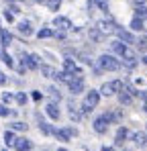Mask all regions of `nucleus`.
Returning <instances> with one entry per match:
<instances>
[{
    "label": "nucleus",
    "instance_id": "1",
    "mask_svg": "<svg viewBox=\"0 0 147 151\" xmlns=\"http://www.w3.org/2000/svg\"><path fill=\"white\" fill-rule=\"evenodd\" d=\"M98 68H100L102 72H117V70L121 68V61H119L115 55L104 53V55L98 57Z\"/></svg>",
    "mask_w": 147,
    "mask_h": 151
},
{
    "label": "nucleus",
    "instance_id": "2",
    "mask_svg": "<svg viewBox=\"0 0 147 151\" xmlns=\"http://www.w3.org/2000/svg\"><path fill=\"white\" fill-rule=\"evenodd\" d=\"M98 102H100V92H98V90H90V92L86 94L84 102H82V112H84V114L92 112V108H96Z\"/></svg>",
    "mask_w": 147,
    "mask_h": 151
},
{
    "label": "nucleus",
    "instance_id": "3",
    "mask_svg": "<svg viewBox=\"0 0 147 151\" xmlns=\"http://www.w3.org/2000/svg\"><path fill=\"white\" fill-rule=\"evenodd\" d=\"M122 88H125V84H122L121 80H112V82H106V84H102V88H100V94H102V96H112V94H119Z\"/></svg>",
    "mask_w": 147,
    "mask_h": 151
},
{
    "label": "nucleus",
    "instance_id": "4",
    "mask_svg": "<svg viewBox=\"0 0 147 151\" xmlns=\"http://www.w3.org/2000/svg\"><path fill=\"white\" fill-rule=\"evenodd\" d=\"M96 27L100 29L102 35H112V33H117V27H119V25H117L112 19H106V21H100Z\"/></svg>",
    "mask_w": 147,
    "mask_h": 151
},
{
    "label": "nucleus",
    "instance_id": "5",
    "mask_svg": "<svg viewBox=\"0 0 147 151\" xmlns=\"http://www.w3.org/2000/svg\"><path fill=\"white\" fill-rule=\"evenodd\" d=\"M23 65L27 70H37V68H41V61H39V55L37 53H31V55H23Z\"/></svg>",
    "mask_w": 147,
    "mask_h": 151
},
{
    "label": "nucleus",
    "instance_id": "6",
    "mask_svg": "<svg viewBox=\"0 0 147 151\" xmlns=\"http://www.w3.org/2000/svg\"><path fill=\"white\" fill-rule=\"evenodd\" d=\"M68 88H70L72 94H80V92H84V78H82V76H74L72 80L68 82Z\"/></svg>",
    "mask_w": 147,
    "mask_h": 151
},
{
    "label": "nucleus",
    "instance_id": "7",
    "mask_svg": "<svg viewBox=\"0 0 147 151\" xmlns=\"http://www.w3.org/2000/svg\"><path fill=\"white\" fill-rule=\"evenodd\" d=\"M117 37L121 39L125 45H131V43H135L137 39L133 37V33H129L127 29H122V27H117Z\"/></svg>",
    "mask_w": 147,
    "mask_h": 151
},
{
    "label": "nucleus",
    "instance_id": "8",
    "mask_svg": "<svg viewBox=\"0 0 147 151\" xmlns=\"http://www.w3.org/2000/svg\"><path fill=\"white\" fill-rule=\"evenodd\" d=\"M45 112L49 114L51 121H59V119H61V112H59V108H57V102H47V104H45Z\"/></svg>",
    "mask_w": 147,
    "mask_h": 151
},
{
    "label": "nucleus",
    "instance_id": "9",
    "mask_svg": "<svg viewBox=\"0 0 147 151\" xmlns=\"http://www.w3.org/2000/svg\"><path fill=\"white\" fill-rule=\"evenodd\" d=\"M78 131L76 129H55L53 131V135L59 139V141H70V137H74Z\"/></svg>",
    "mask_w": 147,
    "mask_h": 151
},
{
    "label": "nucleus",
    "instance_id": "10",
    "mask_svg": "<svg viewBox=\"0 0 147 151\" xmlns=\"http://www.w3.org/2000/svg\"><path fill=\"white\" fill-rule=\"evenodd\" d=\"M53 27H57L59 31H68V29H72V21H70L68 17H55Z\"/></svg>",
    "mask_w": 147,
    "mask_h": 151
},
{
    "label": "nucleus",
    "instance_id": "11",
    "mask_svg": "<svg viewBox=\"0 0 147 151\" xmlns=\"http://www.w3.org/2000/svg\"><path fill=\"white\" fill-rule=\"evenodd\" d=\"M63 72H68V74H74V76H82L80 68L76 65V61H74V59H63Z\"/></svg>",
    "mask_w": 147,
    "mask_h": 151
},
{
    "label": "nucleus",
    "instance_id": "12",
    "mask_svg": "<svg viewBox=\"0 0 147 151\" xmlns=\"http://www.w3.org/2000/svg\"><path fill=\"white\" fill-rule=\"evenodd\" d=\"M106 129H108V121H106V116L102 114V116H98V119H94V131L96 133H106Z\"/></svg>",
    "mask_w": 147,
    "mask_h": 151
},
{
    "label": "nucleus",
    "instance_id": "13",
    "mask_svg": "<svg viewBox=\"0 0 147 151\" xmlns=\"http://www.w3.org/2000/svg\"><path fill=\"white\" fill-rule=\"evenodd\" d=\"M31 147H33V143L29 139H24V137H19L14 141V149L17 151H31Z\"/></svg>",
    "mask_w": 147,
    "mask_h": 151
},
{
    "label": "nucleus",
    "instance_id": "14",
    "mask_svg": "<svg viewBox=\"0 0 147 151\" xmlns=\"http://www.w3.org/2000/svg\"><path fill=\"white\" fill-rule=\"evenodd\" d=\"M131 139H133V143H135L137 147H145V145H147V135H145V133H141V131L133 133Z\"/></svg>",
    "mask_w": 147,
    "mask_h": 151
},
{
    "label": "nucleus",
    "instance_id": "15",
    "mask_svg": "<svg viewBox=\"0 0 147 151\" xmlns=\"http://www.w3.org/2000/svg\"><path fill=\"white\" fill-rule=\"evenodd\" d=\"M17 29H19V33L24 35V37H31V35H33V27H31L29 21H21V23L17 25Z\"/></svg>",
    "mask_w": 147,
    "mask_h": 151
},
{
    "label": "nucleus",
    "instance_id": "16",
    "mask_svg": "<svg viewBox=\"0 0 147 151\" xmlns=\"http://www.w3.org/2000/svg\"><path fill=\"white\" fill-rule=\"evenodd\" d=\"M10 43H12V35H10L6 29L0 27V45H2V47H8Z\"/></svg>",
    "mask_w": 147,
    "mask_h": 151
},
{
    "label": "nucleus",
    "instance_id": "17",
    "mask_svg": "<svg viewBox=\"0 0 147 151\" xmlns=\"http://www.w3.org/2000/svg\"><path fill=\"white\" fill-rule=\"evenodd\" d=\"M110 49H112V53H115V55L122 57V53H125V49H127V45H125L122 41H117V43H112V45H110Z\"/></svg>",
    "mask_w": 147,
    "mask_h": 151
},
{
    "label": "nucleus",
    "instance_id": "18",
    "mask_svg": "<svg viewBox=\"0 0 147 151\" xmlns=\"http://www.w3.org/2000/svg\"><path fill=\"white\" fill-rule=\"evenodd\" d=\"M129 135H131V133L127 131V127H121V129L117 131V137H115V139H117V145H121V143H125V139H127Z\"/></svg>",
    "mask_w": 147,
    "mask_h": 151
},
{
    "label": "nucleus",
    "instance_id": "19",
    "mask_svg": "<svg viewBox=\"0 0 147 151\" xmlns=\"http://www.w3.org/2000/svg\"><path fill=\"white\" fill-rule=\"evenodd\" d=\"M37 119H39V129H41V133H45V135H53V131H55V129H53L51 125H47L39 114H37Z\"/></svg>",
    "mask_w": 147,
    "mask_h": 151
},
{
    "label": "nucleus",
    "instance_id": "20",
    "mask_svg": "<svg viewBox=\"0 0 147 151\" xmlns=\"http://www.w3.org/2000/svg\"><path fill=\"white\" fill-rule=\"evenodd\" d=\"M88 35H90V39H92V41H96V43L104 39V35L100 33V29H98V27H92V29L88 31Z\"/></svg>",
    "mask_w": 147,
    "mask_h": 151
},
{
    "label": "nucleus",
    "instance_id": "21",
    "mask_svg": "<svg viewBox=\"0 0 147 151\" xmlns=\"http://www.w3.org/2000/svg\"><path fill=\"white\" fill-rule=\"evenodd\" d=\"M88 4H90V6H94V4H96L102 12H108V0H88Z\"/></svg>",
    "mask_w": 147,
    "mask_h": 151
},
{
    "label": "nucleus",
    "instance_id": "22",
    "mask_svg": "<svg viewBox=\"0 0 147 151\" xmlns=\"http://www.w3.org/2000/svg\"><path fill=\"white\" fill-rule=\"evenodd\" d=\"M135 17H137V19H141V21H143V19H147V6H145V4L135 8Z\"/></svg>",
    "mask_w": 147,
    "mask_h": 151
},
{
    "label": "nucleus",
    "instance_id": "23",
    "mask_svg": "<svg viewBox=\"0 0 147 151\" xmlns=\"http://www.w3.org/2000/svg\"><path fill=\"white\" fill-rule=\"evenodd\" d=\"M14 141H17V137H14V133L12 131H6L4 133V143L10 147V145H14Z\"/></svg>",
    "mask_w": 147,
    "mask_h": 151
},
{
    "label": "nucleus",
    "instance_id": "24",
    "mask_svg": "<svg viewBox=\"0 0 147 151\" xmlns=\"http://www.w3.org/2000/svg\"><path fill=\"white\" fill-rule=\"evenodd\" d=\"M135 45H137V49H139V51H145L147 49V37H145V35H141V37L135 41Z\"/></svg>",
    "mask_w": 147,
    "mask_h": 151
},
{
    "label": "nucleus",
    "instance_id": "25",
    "mask_svg": "<svg viewBox=\"0 0 147 151\" xmlns=\"http://www.w3.org/2000/svg\"><path fill=\"white\" fill-rule=\"evenodd\" d=\"M39 70H41V74L45 76V78H53V76H55V70H53L51 65H41Z\"/></svg>",
    "mask_w": 147,
    "mask_h": 151
},
{
    "label": "nucleus",
    "instance_id": "26",
    "mask_svg": "<svg viewBox=\"0 0 147 151\" xmlns=\"http://www.w3.org/2000/svg\"><path fill=\"white\" fill-rule=\"evenodd\" d=\"M131 29H133V31H143V21L135 17V19L131 21Z\"/></svg>",
    "mask_w": 147,
    "mask_h": 151
},
{
    "label": "nucleus",
    "instance_id": "27",
    "mask_svg": "<svg viewBox=\"0 0 147 151\" xmlns=\"http://www.w3.org/2000/svg\"><path fill=\"white\" fill-rule=\"evenodd\" d=\"M43 2L49 6V10H57L61 6V0H43Z\"/></svg>",
    "mask_w": 147,
    "mask_h": 151
},
{
    "label": "nucleus",
    "instance_id": "28",
    "mask_svg": "<svg viewBox=\"0 0 147 151\" xmlns=\"http://www.w3.org/2000/svg\"><path fill=\"white\" fill-rule=\"evenodd\" d=\"M37 37H39V39H47V37H53V31H51V29H41V31L37 33Z\"/></svg>",
    "mask_w": 147,
    "mask_h": 151
},
{
    "label": "nucleus",
    "instance_id": "29",
    "mask_svg": "<svg viewBox=\"0 0 147 151\" xmlns=\"http://www.w3.org/2000/svg\"><path fill=\"white\" fill-rule=\"evenodd\" d=\"M47 92H49V96L53 98V102H57L59 98H61V94H59V90H57V88H49Z\"/></svg>",
    "mask_w": 147,
    "mask_h": 151
},
{
    "label": "nucleus",
    "instance_id": "30",
    "mask_svg": "<svg viewBox=\"0 0 147 151\" xmlns=\"http://www.w3.org/2000/svg\"><path fill=\"white\" fill-rule=\"evenodd\" d=\"M29 125L27 123H21V121H17V123H12V131H27Z\"/></svg>",
    "mask_w": 147,
    "mask_h": 151
},
{
    "label": "nucleus",
    "instance_id": "31",
    "mask_svg": "<svg viewBox=\"0 0 147 151\" xmlns=\"http://www.w3.org/2000/svg\"><path fill=\"white\" fill-rule=\"evenodd\" d=\"M2 59H4V63H6L8 68H14V59H12V57H10V55H8L6 51L2 53Z\"/></svg>",
    "mask_w": 147,
    "mask_h": 151
},
{
    "label": "nucleus",
    "instance_id": "32",
    "mask_svg": "<svg viewBox=\"0 0 147 151\" xmlns=\"http://www.w3.org/2000/svg\"><path fill=\"white\" fill-rule=\"evenodd\" d=\"M70 116H72V121H80L82 119V112H78L76 106H70Z\"/></svg>",
    "mask_w": 147,
    "mask_h": 151
},
{
    "label": "nucleus",
    "instance_id": "33",
    "mask_svg": "<svg viewBox=\"0 0 147 151\" xmlns=\"http://www.w3.org/2000/svg\"><path fill=\"white\" fill-rule=\"evenodd\" d=\"M8 114H14V110L6 108V104H0V116H8Z\"/></svg>",
    "mask_w": 147,
    "mask_h": 151
},
{
    "label": "nucleus",
    "instance_id": "34",
    "mask_svg": "<svg viewBox=\"0 0 147 151\" xmlns=\"http://www.w3.org/2000/svg\"><path fill=\"white\" fill-rule=\"evenodd\" d=\"M14 100L19 102V104H24V102H27V94H23V92H19V94H14Z\"/></svg>",
    "mask_w": 147,
    "mask_h": 151
},
{
    "label": "nucleus",
    "instance_id": "35",
    "mask_svg": "<svg viewBox=\"0 0 147 151\" xmlns=\"http://www.w3.org/2000/svg\"><path fill=\"white\" fill-rule=\"evenodd\" d=\"M12 100H14V96H12L10 92H4V94H2V102H4V104H8V102H12Z\"/></svg>",
    "mask_w": 147,
    "mask_h": 151
},
{
    "label": "nucleus",
    "instance_id": "36",
    "mask_svg": "<svg viewBox=\"0 0 147 151\" xmlns=\"http://www.w3.org/2000/svg\"><path fill=\"white\" fill-rule=\"evenodd\" d=\"M6 84V76H4V72H0V86H4Z\"/></svg>",
    "mask_w": 147,
    "mask_h": 151
},
{
    "label": "nucleus",
    "instance_id": "37",
    "mask_svg": "<svg viewBox=\"0 0 147 151\" xmlns=\"http://www.w3.org/2000/svg\"><path fill=\"white\" fill-rule=\"evenodd\" d=\"M4 19H6L8 23H12V12H4Z\"/></svg>",
    "mask_w": 147,
    "mask_h": 151
},
{
    "label": "nucleus",
    "instance_id": "38",
    "mask_svg": "<svg viewBox=\"0 0 147 151\" xmlns=\"http://www.w3.org/2000/svg\"><path fill=\"white\" fill-rule=\"evenodd\" d=\"M33 100H41V92L35 90V92H33Z\"/></svg>",
    "mask_w": 147,
    "mask_h": 151
},
{
    "label": "nucleus",
    "instance_id": "39",
    "mask_svg": "<svg viewBox=\"0 0 147 151\" xmlns=\"http://www.w3.org/2000/svg\"><path fill=\"white\" fill-rule=\"evenodd\" d=\"M139 96H141V98H143V100L147 102V90H143V92H139Z\"/></svg>",
    "mask_w": 147,
    "mask_h": 151
},
{
    "label": "nucleus",
    "instance_id": "40",
    "mask_svg": "<svg viewBox=\"0 0 147 151\" xmlns=\"http://www.w3.org/2000/svg\"><path fill=\"white\" fill-rule=\"evenodd\" d=\"M10 10H12V12H21V10H19V6H17V4H10Z\"/></svg>",
    "mask_w": 147,
    "mask_h": 151
},
{
    "label": "nucleus",
    "instance_id": "41",
    "mask_svg": "<svg viewBox=\"0 0 147 151\" xmlns=\"http://www.w3.org/2000/svg\"><path fill=\"white\" fill-rule=\"evenodd\" d=\"M133 2H135V4H137V6H143V4H145L147 0H133Z\"/></svg>",
    "mask_w": 147,
    "mask_h": 151
},
{
    "label": "nucleus",
    "instance_id": "42",
    "mask_svg": "<svg viewBox=\"0 0 147 151\" xmlns=\"http://www.w3.org/2000/svg\"><path fill=\"white\" fill-rule=\"evenodd\" d=\"M102 151H117V149H112V147H102Z\"/></svg>",
    "mask_w": 147,
    "mask_h": 151
},
{
    "label": "nucleus",
    "instance_id": "43",
    "mask_svg": "<svg viewBox=\"0 0 147 151\" xmlns=\"http://www.w3.org/2000/svg\"><path fill=\"white\" fill-rule=\"evenodd\" d=\"M141 61H143V63L147 65V55H143V57H141Z\"/></svg>",
    "mask_w": 147,
    "mask_h": 151
},
{
    "label": "nucleus",
    "instance_id": "44",
    "mask_svg": "<svg viewBox=\"0 0 147 151\" xmlns=\"http://www.w3.org/2000/svg\"><path fill=\"white\" fill-rule=\"evenodd\" d=\"M57 151H68V149H63V147H59V149H57Z\"/></svg>",
    "mask_w": 147,
    "mask_h": 151
},
{
    "label": "nucleus",
    "instance_id": "45",
    "mask_svg": "<svg viewBox=\"0 0 147 151\" xmlns=\"http://www.w3.org/2000/svg\"><path fill=\"white\" fill-rule=\"evenodd\" d=\"M33 2H43V0H33Z\"/></svg>",
    "mask_w": 147,
    "mask_h": 151
},
{
    "label": "nucleus",
    "instance_id": "46",
    "mask_svg": "<svg viewBox=\"0 0 147 151\" xmlns=\"http://www.w3.org/2000/svg\"><path fill=\"white\" fill-rule=\"evenodd\" d=\"M145 112H147V102H145Z\"/></svg>",
    "mask_w": 147,
    "mask_h": 151
},
{
    "label": "nucleus",
    "instance_id": "47",
    "mask_svg": "<svg viewBox=\"0 0 147 151\" xmlns=\"http://www.w3.org/2000/svg\"><path fill=\"white\" fill-rule=\"evenodd\" d=\"M19 2H23V0H19Z\"/></svg>",
    "mask_w": 147,
    "mask_h": 151
},
{
    "label": "nucleus",
    "instance_id": "48",
    "mask_svg": "<svg viewBox=\"0 0 147 151\" xmlns=\"http://www.w3.org/2000/svg\"><path fill=\"white\" fill-rule=\"evenodd\" d=\"M2 151H6V149H2Z\"/></svg>",
    "mask_w": 147,
    "mask_h": 151
}]
</instances>
